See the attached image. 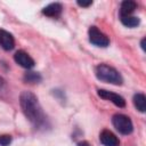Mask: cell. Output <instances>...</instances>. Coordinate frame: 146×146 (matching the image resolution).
Wrapping results in <instances>:
<instances>
[{
  "instance_id": "8fae6325",
  "label": "cell",
  "mask_w": 146,
  "mask_h": 146,
  "mask_svg": "<svg viewBox=\"0 0 146 146\" xmlns=\"http://www.w3.org/2000/svg\"><path fill=\"white\" fill-rule=\"evenodd\" d=\"M133 105L139 112L144 113L146 111V97H145V95L140 94V92L136 94L133 96Z\"/></svg>"
},
{
  "instance_id": "277c9868",
  "label": "cell",
  "mask_w": 146,
  "mask_h": 146,
  "mask_svg": "<svg viewBox=\"0 0 146 146\" xmlns=\"http://www.w3.org/2000/svg\"><path fill=\"white\" fill-rule=\"evenodd\" d=\"M89 34V40L91 43H94L95 46L98 47H107L110 43V39L102 32L98 30V27L96 26H91L88 31Z\"/></svg>"
},
{
  "instance_id": "2e32d148",
  "label": "cell",
  "mask_w": 146,
  "mask_h": 146,
  "mask_svg": "<svg viewBox=\"0 0 146 146\" xmlns=\"http://www.w3.org/2000/svg\"><path fill=\"white\" fill-rule=\"evenodd\" d=\"M78 146H90V145H89L88 141H80V143L78 144Z\"/></svg>"
},
{
  "instance_id": "ac0fdd59",
  "label": "cell",
  "mask_w": 146,
  "mask_h": 146,
  "mask_svg": "<svg viewBox=\"0 0 146 146\" xmlns=\"http://www.w3.org/2000/svg\"><path fill=\"white\" fill-rule=\"evenodd\" d=\"M2 84H3V80L0 78V88H1V86H2Z\"/></svg>"
},
{
  "instance_id": "5bb4252c",
  "label": "cell",
  "mask_w": 146,
  "mask_h": 146,
  "mask_svg": "<svg viewBox=\"0 0 146 146\" xmlns=\"http://www.w3.org/2000/svg\"><path fill=\"white\" fill-rule=\"evenodd\" d=\"M11 143V137L9 135H2L0 136V145L1 146H8Z\"/></svg>"
},
{
  "instance_id": "52a82bcc",
  "label": "cell",
  "mask_w": 146,
  "mask_h": 146,
  "mask_svg": "<svg viewBox=\"0 0 146 146\" xmlns=\"http://www.w3.org/2000/svg\"><path fill=\"white\" fill-rule=\"evenodd\" d=\"M99 140L100 143L104 145V146H119L120 145V141H119V138L110 130L105 129L100 132L99 135Z\"/></svg>"
},
{
  "instance_id": "7c38bea8",
  "label": "cell",
  "mask_w": 146,
  "mask_h": 146,
  "mask_svg": "<svg viewBox=\"0 0 146 146\" xmlns=\"http://www.w3.org/2000/svg\"><path fill=\"white\" fill-rule=\"evenodd\" d=\"M121 22L124 26H128V27H135L137 25H139L140 21L138 17H135V16H124V17H121Z\"/></svg>"
},
{
  "instance_id": "6da1fadb",
  "label": "cell",
  "mask_w": 146,
  "mask_h": 146,
  "mask_svg": "<svg viewBox=\"0 0 146 146\" xmlns=\"http://www.w3.org/2000/svg\"><path fill=\"white\" fill-rule=\"evenodd\" d=\"M19 104L24 115L29 119V121L35 125H39L43 122V112L34 94L30 91H23L19 97Z\"/></svg>"
},
{
  "instance_id": "8992f818",
  "label": "cell",
  "mask_w": 146,
  "mask_h": 146,
  "mask_svg": "<svg viewBox=\"0 0 146 146\" xmlns=\"http://www.w3.org/2000/svg\"><path fill=\"white\" fill-rule=\"evenodd\" d=\"M14 59H15V62H16L19 66H22V67H24V68H32V67L34 66V60H33V58H32L27 52H25L24 50H18V51H16V54L14 55Z\"/></svg>"
},
{
  "instance_id": "3957f363",
  "label": "cell",
  "mask_w": 146,
  "mask_h": 146,
  "mask_svg": "<svg viewBox=\"0 0 146 146\" xmlns=\"http://www.w3.org/2000/svg\"><path fill=\"white\" fill-rule=\"evenodd\" d=\"M112 123L114 128L122 135H129L133 130V125L130 117L123 114H115L112 117Z\"/></svg>"
},
{
  "instance_id": "e0dca14e",
  "label": "cell",
  "mask_w": 146,
  "mask_h": 146,
  "mask_svg": "<svg viewBox=\"0 0 146 146\" xmlns=\"http://www.w3.org/2000/svg\"><path fill=\"white\" fill-rule=\"evenodd\" d=\"M141 48H143V50H145V38L141 40Z\"/></svg>"
},
{
  "instance_id": "ba28073f",
  "label": "cell",
  "mask_w": 146,
  "mask_h": 146,
  "mask_svg": "<svg viewBox=\"0 0 146 146\" xmlns=\"http://www.w3.org/2000/svg\"><path fill=\"white\" fill-rule=\"evenodd\" d=\"M0 47L5 50H11L15 47L14 36L5 30H0Z\"/></svg>"
},
{
  "instance_id": "5b68a950",
  "label": "cell",
  "mask_w": 146,
  "mask_h": 146,
  "mask_svg": "<svg viewBox=\"0 0 146 146\" xmlns=\"http://www.w3.org/2000/svg\"><path fill=\"white\" fill-rule=\"evenodd\" d=\"M98 96L103 99H106V100H110L112 102L115 106L117 107H124L125 106V100L122 96L115 94V92H112V91H108V90H105V89H99L97 91Z\"/></svg>"
},
{
  "instance_id": "7a4b0ae2",
  "label": "cell",
  "mask_w": 146,
  "mask_h": 146,
  "mask_svg": "<svg viewBox=\"0 0 146 146\" xmlns=\"http://www.w3.org/2000/svg\"><path fill=\"white\" fill-rule=\"evenodd\" d=\"M96 76L100 81L112 83V84H116V86H120L123 82V79H122L121 74L114 67L108 66L106 64H99L96 67Z\"/></svg>"
},
{
  "instance_id": "9c48e42d",
  "label": "cell",
  "mask_w": 146,
  "mask_h": 146,
  "mask_svg": "<svg viewBox=\"0 0 146 146\" xmlns=\"http://www.w3.org/2000/svg\"><path fill=\"white\" fill-rule=\"evenodd\" d=\"M137 7V3L132 0H125L121 3V8H120V16L124 17V16H131V14L135 11Z\"/></svg>"
},
{
  "instance_id": "30bf717a",
  "label": "cell",
  "mask_w": 146,
  "mask_h": 146,
  "mask_svg": "<svg viewBox=\"0 0 146 146\" xmlns=\"http://www.w3.org/2000/svg\"><path fill=\"white\" fill-rule=\"evenodd\" d=\"M62 9H63V7H62L60 3L54 2V3H50V5L46 6L42 9V13L46 16H49V17H57L62 13Z\"/></svg>"
},
{
  "instance_id": "9a60e30c",
  "label": "cell",
  "mask_w": 146,
  "mask_h": 146,
  "mask_svg": "<svg viewBox=\"0 0 146 146\" xmlns=\"http://www.w3.org/2000/svg\"><path fill=\"white\" fill-rule=\"evenodd\" d=\"M76 3H78L80 7H88V6L92 5V1H91V0H89V1H80V0H79Z\"/></svg>"
},
{
  "instance_id": "4fadbf2b",
  "label": "cell",
  "mask_w": 146,
  "mask_h": 146,
  "mask_svg": "<svg viewBox=\"0 0 146 146\" xmlns=\"http://www.w3.org/2000/svg\"><path fill=\"white\" fill-rule=\"evenodd\" d=\"M24 80L26 82H30V83H38L41 81V76L36 72H29L24 75Z\"/></svg>"
}]
</instances>
